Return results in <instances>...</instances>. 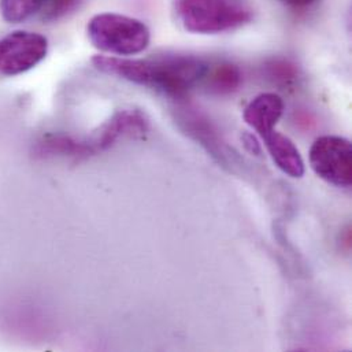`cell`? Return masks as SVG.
Listing matches in <instances>:
<instances>
[{
    "instance_id": "obj_1",
    "label": "cell",
    "mask_w": 352,
    "mask_h": 352,
    "mask_svg": "<svg viewBox=\"0 0 352 352\" xmlns=\"http://www.w3.org/2000/svg\"><path fill=\"white\" fill-rule=\"evenodd\" d=\"M92 63L106 74L161 91L175 99L201 84L208 69L203 59L182 54H162L146 59L96 55Z\"/></svg>"
},
{
    "instance_id": "obj_2",
    "label": "cell",
    "mask_w": 352,
    "mask_h": 352,
    "mask_svg": "<svg viewBox=\"0 0 352 352\" xmlns=\"http://www.w3.org/2000/svg\"><path fill=\"white\" fill-rule=\"evenodd\" d=\"M148 131L146 116L133 109L117 111L95 133L87 139H76L65 135H51L40 140L36 146L37 155L62 157H88L104 151L124 138L143 136Z\"/></svg>"
},
{
    "instance_id": "obj_3",
    "label": "cell",
    "mask_w": 352,
    "mask_h": 352,
    "mask_svg": "<svg viewBox=\"0 0 352 352\" xmlns=\"http://www.w3.org/2000/svg\"><path fill=\"white\" fill-rule=\"evenodd\" d=\"M87 33L95 48L117 56L138 55L146 51L151 41V32L144 22L114 12L91 18Z\"/></svg>"
},
{
    "instance_id": "obj_4",
    "label": "cell",
    "mask_w": 352,
    "mask_h": 352,
    "mask_svg": "<svg viewBox=\"0 0 352 352\" xmlns=\"http://www.w3.org/2000/svg\"><path fill=\"white\" fill-rule=\"evenodd\" d=\"M177 19L190 33L215 34L251 22L252 11L233 0H175Z\"/></svg>"
},
{
    "instance_id": "obj_5",
    "label": "cell",
    "mask_w": 352,
    "mask_h": 352,
    "mask_svg": "<svg viewBox=\"0 0 352 352\" xmlns=\"http://www.w3.org/2000/svg\"><path fill=\"white\" fill-rule=\"evenodd\" d=\"M313 172L339 188H350L352 184V144L342 136L318 138L309 154Z\"/></svg>"
},
{
    "instance_id": "obj_6",
    "label": "cell",
    "mask_w": 352,
    "mask_h": 352,
    "mask_svg": "<svg viewBox=\"0 0 352 352\" xmlns=\"http://www.w3.org/2000/svg\"><path fill=\"white\" fill-rule=\"evenodd\" d=\"M48 52V40L36 32L16 30L0 38V74L18 76L37 66Z\"/></svg>"
},
{
    "instance_id": "obj_7",
    "label": "cell",
    "mask_w": 352,
    "mask_h": 352,
    "mask_svg": "<svg viewBox=\"0 0 352 352\" xmlns=\"http://www.w3.org/2000/svg\"><path fill=\"white\" fill-rule=\"evenodd\" d=\"M285 110L284 100L280 95L265 92L255 96L244 109L243 118L245 124L255 131L262 139L272 131L281 120Z\"/></svg>"
},
{
    "instance_id": "obj_8",
    "label": "cell",
    "mask_w": 352,
    "mask_h": 352,
    "mask_svg": "<svg viewBox=\"0 0 352 352\" xmlns=\"http://www.w3.org/2000/svg\"><path fill=\"white\" fill-rule=\"evenodd\" d=\"M262 140L265 142V147L270 158L283 173L292 178H302L305 176L306 166L303 157L288 136L274 129L263 136Z\"/></svg>"
},
{
    "instance_id": "obj_9",
    "label": "cell",
    "mask_w": 352,
    "mask_h": 352,
    "mask_svg": "<svg viewBox=\"0 0 352 352\" xmlns=\"http://www.w3.org/2000/svg\"><path fill=\"white\" fill-rule=\"evenodd\" d=\"M206 89L217 95L233 94L241 84V73L237 66L230 63H219L211 67L208 65L207 73L203 78Z\"/></svg>"
},
{
    "instance_id": "obj_10",
    "label": "cell",
    "mask_w": 352,
    "mask_h": 352,
    "mask_svg": "<svg viewBox=\"0 0 352 352\" xmlns=\"http://www.w3.org/2000/svg\"><path fill=\"white\" fill-rule=\"evenodd\" d=\"M47 0H0V11L7 22H23L32 15L41 12Z\"/></svg>"
},
{
    "instance_id": "obj_11",
    "label": "cell",
    "mask_w": 352,
    "mask_h": 352,
    "mask_svg": "<svg viewBox=\"0 0 352 352\" xmlns=\"http://www.w3.org/2000/svg\"><path fill=\"white\" fill-rule=\"evenodd\" d=\"M81 3L82 0H47L40 14L44 21H58L77 10Z\"/></svg>"
},
{
    "instance_id": "obj_12",
    "label": "cell",
    "mask_w": 352,
    "mask_h": 352,
    "mask_svg": "<svg viewBox=\"0 0 352 352\" xmlns=\"http://www.w3.org/2000/svg\"><path fill=\"white\" fill-rule=\"evenodd\" d=\"M241 139H243L244 147H245L250 153H252V154H255V155H259V154H261V144L258 143V140H256V138H255L254 135H251V133H244V135L241 136Z\"/></svg>"
},
{
    "instance_id": "obj_13",
    "label": "cell",
    "mask_w": 352,
    "mask_h": 352,
    "mask_svg": "<svg viewBox=\"0 0 352 352\" xmlns=\"http://www.w3.org/2000/svg\"><path fill=\"white\" fill-rule=\"evenodd\" d=\"M281 3L289 6V7H295V8H303V7H309L314 3H317L318 0H280Z\"/></svg>"
}]
</instances>
